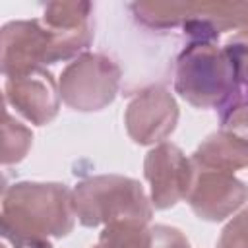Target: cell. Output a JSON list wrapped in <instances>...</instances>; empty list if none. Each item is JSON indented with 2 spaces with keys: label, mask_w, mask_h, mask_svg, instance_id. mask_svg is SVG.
<instances>
[{
  "label": "cell",
  "mask_w": 248,
  "mask_h": 248,
  "mask_svg": "<svg viewBox=\"0 0 248 248\" xmlns=\"http://www.w3.org/2000/svg\"><path fill=\"white\" fill-rule=\"evenodd\" d=\"M74 223V196L66 184L16 182L2 194V234L62 238Z\"/></svg>",
  "instance_id": "6da1fadb"
},
{
  "label": "cell",
  "mask_w": 248,
  "mask_h": 248,
  "mask_svg": "<svg viewBox=\"0 0 248 248\" xmlns=\"http://www.w3.org/2000/svg\"><path fill=\"white\" fill-rule=\"evenodd\" d=\"M93 39L91 25L54 29L43 19L10 21L2 27L0 62L6 78L78 56Z\"/></svg>",
  "instance_id": "7a4b0ae2"
},
{
  "label": "cell",
  "mask_w": 248,
  "mask_h": 248,
  "mask_svg": "<svg viewBox=\"0 0 248 248\" xmlns=\"http://www.w3.org/2000/svg\"><path fill=\"white\" fill-rule=\"evenodd\" d=\"M174 89L196 108L227 110L238 103V85L223 48L190 43L176 60Z\"/></svg>",
  "instance_id": "3957f363"
},
{
  "label": "cell",
  "mask_w": 248,
  "mask_h": 248,
  "mask_svg": "<svg viewBox=\"0 0 248 248\" xmlns=\"http://www.w3.org/2000/svg\"><path fill=\"white\" fill-rule=\"evenodd\" d=\"M72 196L76 217L83 227H99L118 221L149 223L153 215V203L143 186L138 180L120 174L89 176L76 184Z\"/></svg>",
  "instance_id": "277c9868"
},
{
  "label": "cell",
  "mask_w": 248,
  "mask_h": 248,
  "mask_svg": "<svg viewBox=\"0 0 248 248\" xmlns=\"http://www.w3.org/2000/svg\"><path fill=\"white\" fill-rule=\"evenodd\" d=\"M120 68L114 60L97 52H83L70 62L58 79L62 101L79 112L101 110L118 93Z\"/></svg>",
  "instance_id": "5b68a950"
},
{
  "label": "cell",
  "mask_w": 248,
  "mask_h": 248,
  "mask_svg": "<svg viewBox=\"0 0 248 248\" xmlns=\"http://www.w3.org/2000/svg\"><path fill=\"white\" fill-rule=\"evenodd\" d=\"M194 167L192 184L186 196L192 211L205 221H223L231 217L248 200V186L232 172Z\"/></svg>",
  "instance_id": "8992f818"
},
{
  "label": "cell",
  "mask_w": 248,
  "mask_h": 248,
  "mask_svg": "<svg viewBox=\"0 0 248 248\" xmlns=\"http://www.w3.org/2000/svg\"><path fill=\"white\" fill-rule=\"evenodd\" d=\"M178 122V105L165 87H147L140 91L126 107L124 124L128 136L140 145L163 143Z\"/></svg>",
  "instance_id": "52a82bcc"
},
{
  "label": "cell",
  "mask_w": 248,
  "mask_h": 248,
  "mask_svg": "<svg viewBox=\"0 0 248 248\" xmlns=\"http://www.w3.org/2000/svg\"><path fill=\"white\" fill-rule=\"evenodd\" d=\"M143 174L151 186L153 207L169 209L180 200H186L194 176V167L180 147L163 141L145 155Z\"/></svg>",
  "instance_id": "ba28073f"
},
{
  "label": "cell",
  "mask_w": 248,
  "mask_h": 248,
  "mask_svg": "<svg viewBox=\"0 0 248 248\" xmlns=\"http://www.w3.org/2000/svg\"><path fill=\"white\" fill-rule=\"evenodd\" d=\"M6 103L35 126L48 124L60 108V87L50 72L35 68L12 78L4 85Z\"/></svg>",
  "instance_id": "9c48e42d"
},
{
  "label": "cell",
  "mask_w": 248,
  "mask_h": 248,
  "mask_svg": "<svg viewBox=\"0 0 248 248\" xmlns=\"http://www.w3.org/2000/svg\"><path fill=\"white\" fill-rule=\"evenodd\" d=\"M190 161L196 167L234 172L238 169L248 167V143L221 128L198 145Z\"/></svg>",
  "instance_id": "30bf717a"
},
{
  "label": "cell",
  "mask_w": 248,
  "mask_h": 248,
  "mask_svg": "<svg viewBox=\"0 0 248 248\" xmlns=\"http://www.w3.org/2000/svg\"><path fill=\"white\" fill-rule=\"evenodd\" d=\"M101 248H151V227L140 221H118L105 225L99 234Z\"/></svg>",
  "instance_id": "8fae6325"
},
{
  "label": "cell",
  "mask_w": 248,
  "mask_h": 248,
  "mask_svg": "<svg viewBox=\"0 0 248 248\" xmlns=\"http://www.w3.org/2000/svg\"><path fill=\"white\" fill-rule=\"evenodd\" d=\"M33 143V134L27 126L17 122L8 110L2 124V165L19 163Z\"/></svg>",
  "instance_id": "7c38bea8"
},
{
  "label": "cell",
  "mask_w": 248,
  "mask_h": 248,
  "mask_svg": "<svg viewBox=\"0 0 248 248\" xmlns=\"http://www.w3.org/2000/svg\"><path fill=\"white\" fill-rule=\"evenodd\" d=\"M89 2H50L45 8L43 21L54 29H76L89 25Z\"/></svg>",
  "instance_id": "4fadbf2b"
},
{
  "label": "cell",
  "mask_w": 248,
  "mask_h": 248,
  "mask_svg": "<svg viewBox=\"0 0 248 248\" xmlns=\"http://www.w3.org/2000/svg\"><path fill=\"white\" fill-rule=\"evenodd\" d=\"M238 85V103H248V35L236 33L223 46Z\"/></svg>",
  "instance_id": "5bb4252c"
},
{
  "label": "cell",
  "mask_w": 248,
  "mask_h": 248,
  "mask_svg": "<svg viewBox=\"0 0 248 248\" xmlns=\"http://www.w3.org/2000/svg\"><path fill=\"white\" fill-rule=\"evenodd\" d=\"M217 248H248V207L225 225Z\"/></svg>",
  "instance_id": "9a60e30c"
},
{
  "label": "cell",
  "mask_w": 248,
  "mask_h": 248,
  "mask_svg": "<svg viewBox=\"0 0 248 248\" xmlns=\"http://www.w3.org/2000/svg\"><path fill=\"white\" fill-rule=\"evenodd\" d=\"M223 130L238 136L248 143V103H236L221 116Z\"/></svg>",
  "instance_id": "2e32d148"
},
{
  "label": "cell",
  "mask_w": 248,
  "mask_h": 248,
  "mask_svg": "<svg viewBox=\"0 0 248 248\" xmlns=\"http://www.w3.org/2000/svg\"><path fill=\"white\" fill-rule=\"evenodd\" d=\"M151 248H190L188 238L182 231L169 225H153L151 227Z\"/></svg>",
  "instance_id": "e0dca14e"
},
{
  "label": "cell",
  "mask_w": 248,
  "mask_h": 248,
  "mask_svg": "<svg viewBox=\"0 0 248 248\" xmlns=\"http://www.w3.org/2000/svg\"><path fill=\"white\" fill-rule=\"evenodd\" d=\"M2 236L12 244V248H52L48 238H31V236H17V234H2Z\"/></svg>",
  "instance_id": "ac0fdd59"
},
{
  "label": "cell",
  "mask_w": 248,
  "mask_h": 248,
  "mask_svg": "<svg viewBox=\"0 0 248 248\" xmlns=\"http://www.w3.org/2000/svg\"><path fill=\"white\" fill-rule=\"evenodd\" d=\"M93 248H101V246H99V244H95V246H93Z\"/></svg>",
  "instance_id": "d6986e66"
},
{
  "label": "cell",
  "mask_w": 248,
  "mask_h": 248,
  "mask_svg": "<svg viewBox=\"0 0 248 248\" xmlns=\"http://www.w3.org/2000/svg\"><path fill=\"white\" fill-rule=\"evenodd\" d=\"M2 248H8V246H2Z\"/></svg>",
  "instance_id": "ffe728a7"
}]
</instances>
